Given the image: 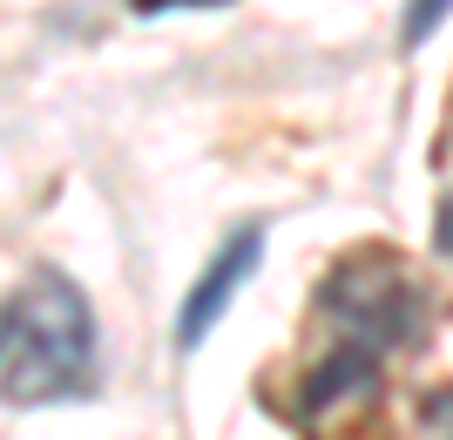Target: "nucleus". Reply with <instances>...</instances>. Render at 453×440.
I'll return each instance as SVG.
<instances>
[{"label":"nucleus","instance_id":"1","mask_svg":"<svg viewBox=\"0 0 453 440\" xmlns=\"http://www.w3.org/2000/svg\"><path fill=\"white\" fill-rule=\"evenodd\" d=\"M95 380H102L95 312L75 278L35 271L20 291L0 298V400H20V406L88 400Z\"/></svg>","mask_w":453,"mask_h":440},{"label":"nucleus","instance_id":"2","mask_svg":"<svg viewBox=\"0 0 453 440\" xmlns=\"http://www.w3.org/2000/svg\"><path fill=\"white\" fill-rule=\"evenodd\" d=\"M325 312L339 319L345 339L386 352V345L419 339L426 298H419L406 258H393V251H359V258H345V265L325 278Z\"/></svg>","mask_w":453,"mask_h":440},{"label":"nucleus","instance_id":"3","mask_svg":"<svg viewBox=\"0 0 453 440\" xmlns=\"http://www.w3.org/2000/svg\"><path fill=\"white\" fill-rule=\"evenodd\" d=\"M257 258H265V230L250 224V230H237V237L224 244V258L196 278V291L183 298V319H176V345H183V352H189V345H203V332L230 312V298L244 291V278L257 271Z\"/></svg>","mask_w":453,"mask_h":440},{"label":"nucleus","instance_id":"4","mask_svg":"<svg viewBox=\"0 0 453 440\" xmlns=\"http://www.w3.org/2000/svg\"><path fill=\"white\" fill-rule=\"evenodd\" d=\"M379 400V359L372 345H339L332 359L311 373V386H304V406L311 413H339V406H372Z\"/></svg>","mask_w":453,"mask_h":440},{"label":"nucleus","instance_id":"5","mask_svg":"<svg viewBox=\"0 0 453 440\" xmlns=\"http://www.w3.org/2000/svg\"><path fill=\"white\" fill-rule=\"evenodd\" d=\"M447 7L453 0H413V7H406V48H419V41L434 35L440 20H447Z\"/></svg>","mask_w":453,"mask_h":440},{"label":"nucleus","instance_id":"6","mask_svg":"<svg viewBox=\"0 0 453 440\" xmlns=\"http://www.w3.org/2000/svg\"><path fill=\"white\" fill-rule=\"evenodd\" d=\"M170 7H217V0H135V14H170Z\"/></svg>","mask_w":453,"mask_h":440},{"label":"nucleus","instance_id":"7","mask_svg":"<svg viewBox=\"0 0 453 440\" xmlns=\"http://www.w3.org/2000/svg\"><path fill=\"white\" fill-rule=\"evenodd\" d=\"M440 251H447V258H453V197H447V204H440Z\"/></svg>","mask_w":453,"mask_h":440}]
</instances>
